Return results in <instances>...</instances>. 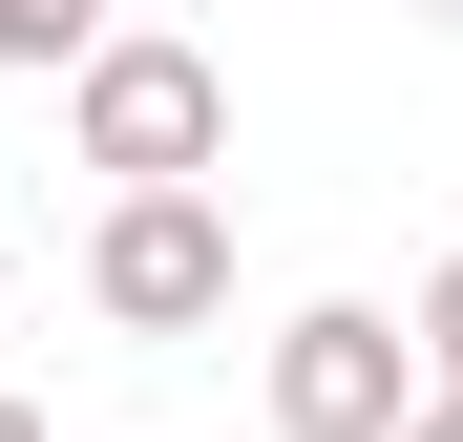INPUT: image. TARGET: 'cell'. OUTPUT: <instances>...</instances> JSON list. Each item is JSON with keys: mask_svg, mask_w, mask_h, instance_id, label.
I'll return each instance as SVG.
<instances>
[{"mask_svg": "<svg viewBox=\"0 0 463 442\" xmlns=\"http://www.w3.org/2000/svg\"><path fill=\"white\" fill-rule=\"evenodd\" d=\"M63 127H85V169H106V190H211V169H232V63L106 22V42H85V85H63Z\"/></svg>", "mask_w": 463, "mask_h": 442, "instance_id": "1", "label": "cell"}, {"mask_svg": "<svg viewBox=\"0 0 463 442\" xmlns=\"http://www.w3.org/2000/svg\"><path fill=\"white\" fill-rule=\"evenodd\" d=\"M401 421H421V337L379 316V295L274 316V442H401Z\"/></svg>", "mask_w": 463, "mask_h": 442, "instance_id": "2", "label": "cell"}, {"mask_svg": "<svg viewBox=\"0 0 463 442\" xmlns=\"http://www.w3.org/2000/svg\"><path fill=\"white\" fill-rule=\"evenodd\" d=\"M421 22H463V0H421Z\"/></svg>", "mask_w": 463, "mask_h": 442, "instance_id": "8", "label": "cell"}, {"mask_svg": "<svg viewBox=\"0 0 463 442\" xmlns=\"http://www.w3.org/2000/svg\"><path fill=\"white\" fill-rule=\"evenodd\" d=\"M421 380H442V400H463V253H442V274H421Z\"/></svg>", "mask_w": 463, "mask_h": 442, "instance_id": "5", "label": "cell"}, {"mask_svg": "<svg viewBox=\"0 0 463 442\" xmlns=\"http://www.w3.org/2000/svg\"><path fill=\"white\" fill-rule=\"evenodd\" d=\"M0 442H63V421H43V400H0Z\"/></svg>", "mask_w": 463, "mask_h": 442, "instance_id": "7", "label": "cell"}, {"mask_svg": "<svg viewBox=\"0 0 463 442\" xmlns=\"http://www.w3.org/2000/svg\"><path fill=\"white\" fill-rule=\"evenodd\" d=\"M401 442H463V400H442V380H421V421H401Z\"/></svg>", "mask_w": 463, "mask_h": 442, "instance_id": "6", "label": "cell"}, {"mask_svg": "<svg viewBox=\"0 0 463 442\" xmlns=\"http://www.w3.org/2000/svg\"><path fill=\"white\" fill-rule=\"evenodd\" d=\"M85 295H106L127 337H211V316H232V211H211V190H106Z\"/></svg>", "mask_w": 463, "mask_h": 442, "instance_id": "3", "label": "cell"}, {"mask_svg": "<svg viewBox=\"0 0 463 442\" xmlns=\"http://www.w3.org/2000/svg\"><path fill=\"white\" fill-rule=\"evenodd\" d=\"M85 42H106V0H0V63H43V85H85Z\"/></svg>", "mask_w": 463, "mask_h": 442, "instance_id": "4", "label": "cell"}]
</instances>
